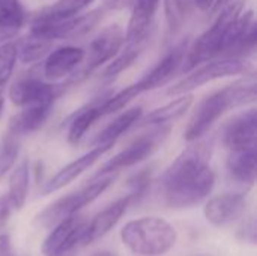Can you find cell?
Returning <instances> with one entry per match:
<instances>
[{
	"label": "cell",
	"instance_id": "44dd1931",
	"mask_svg": "<svg viewBox=\"0 0 257 256\" xmlns=\"http://www.w3.org/2000/svg\"><path fill=\"white\" fill-rule=\"evenodd\" d=\"M256 26L254 23V12L247 11L245 14H239L226 29L221 42V54H227V57H235L236 50L244 42L250 30Z\"/></svg>",
	"mask_w": 257,
	"mask_h": 256
},
{
	"label": "cell",
	"instance_id": "7bdbcfd3",
	"mask_svg": "<svg viewBox=\"0 0 257 256\" xmlns=\"http://www.w3.org/2000/svg\"><path fill=\"white\" fill-rule=\"evenodd\" d=\"M86 2H87V6H89V5H92V3H93L95 0H86Z\"/></svg>",
	"mask_w": 257,
	"mask_h": 256
},
{
	"label": "cell",
	"instance_id": "83f0119b",
	"mask_svg": "<svg viewBox=\"0 0 257 256\" xmlns=\"http://www.w3.org/2000/svg\"><path fill=\"white\" fill-rule=\"evenodd\" d=\"M51 45V41L29 33V36L21 41V45H18V57L23 63L38 62L50 51Z\"/></svg>",
	"mask_w": 257,
	"mask_h": 256
},
{
	"label": "cell",
	"instance_id": "d4e9b609",
	"mask_svg": "<svg viewBox=\"0 0 257 256\" xmlns=\"http://www.w3.org/2000/svg\"><path fill=\"white\" fill-rule=\"evenodd\" d=\"M152 35H148L145 38L131 41V42H125V48L122 51H119V54L110 62V65L105 68L104 71V77L107 78H113L117 77L119 74H122L123 71H126L139 57L140 54L145 51V48L148 47L149 41H151Z\"/></svg>",
	"mask_w": 257,
	"mask_h": 256
},
{
	"label": "cell",
	"instance_id": "d6a6232c",
	"mask_svg": "<svg viewBox=\"0 0 257 256\" xmlns=\"http://www.w3.org/2000/svg\"><path fill=\"white\" fill-rule=\"evenodd\" d=\"M151 175H152L151 169H143L130 180V187H131L130 193L134 196V201H139L148 192V187L151 186Z\"/></svg>",
	"mask_w": 257,
	"mask_h": 256
},
{
	"label": "cell",
	"instance_id": "6da1fadb",
	"mask_svg": "<svg viewBox=\"0 0 257 256\" xmlns=\"http://www.w3.org/2000/svg\"><path fill=\"white\" fill-rule=\"evenodd\" d=\"M212 145L203 140L185 148L160 180L166 205L175 210L193 208L202 204L215 186V172L209 166Z\"/></svg>",
	"mask_w": 257,
	"mask_h": 256
},
{
	"label": "cell",
	"instance_id": "d590c367",
	"mask_svg": "<svg viewBox=\"0 0 257 256\" xmlns=\"http://www.w3.org/2000/svg\"><path fill=\"white\" fill-rule=\"evenodd\" d=\"M134 0H102V9L108 11H122L126 8H133Z\"/></svg>",
	"mask_w": 257,
	"mask_h": 256
},
{
	"label": "cell",
	"instance_id": "4dcf8cb0",
	"mask_svg": "<svg viewBox=\"0 0 257 256\" xmlns=\"http://www.w3.org/2000/svg\"><path fill=\"white\" fill-rule=\"evenodd\" d=\"M24 20L26 18L23 17L0 14V42H9L14 36H17L24 24Z\"/></svg>",
	"mask_w": 257,
	"mask_h": 256
},
{
	"label": "cell",
	"instance_id": "ba28073f",
	"mask_svg": "<svg viewBox=\"0 0 257 256\" xmlns=\"http://www.w3.org/2000/svg\"><path fill=\"white\" fill-rule=\"evenodd\" d=\"M123 44H125V30L122 26L111 24L102 29L95 36V39L89 44L87 51H84V60H83L84 65L81 71L77 74V77L72 78V81L75 78L87 77L96 68L113 60L119 54Z\"/></svg>",
	"mask_w": 257,
	"mask_h": 256
},
{
	"label": "cell",
	"instance_id": "277c9868",
	"mask_svg": "<svg viewBox=\"0 0 257 256\" xmlns=\"http://www.w3.org/2000/svg\"><path fill=\"white\" fill-rule=\"evenodd\" d=\"M117 175L119 174H95L84 187L54 201L42 210L36 217L38 223L44 228H53L66 219L77 216L80 210L96 201L116 181Z\"/></svg>",
	"mask_w": 257,
	"mask_h": 256
},
{
	"label": "cell",
	"instance_id": "ac0fdd59",
	"mask_svg": "<svg viewBox=\"0 0 257 256\" xmlns=\"http://www.w3.org/2000/svg\"><path fill=\"white\" fill-rule=\"evenodd\" d=\"M160 0H134L131 18L125 30V42H131L152 35V21Z\"/></svg>",
	"mask_w": 257,
	"mask_h": 256
},
{
	"label": "cell",
	"instance_id": "e0dca14e",
	"mask_svg": "<svg viewBox=\"0 0 257 256\" xmlns=\"http://www.w3.org/2000/svg\"><path fill=\"white\" fill-rule=\"evenodd\" d=\"M53 106L54 104L45 103V104H36V106H29V107L21 109L17 115H14L9 119L6 133L18 139L23 136H29L32 133H36L38 130L44 127V124L50 118Z\"/></svg>",
	"mask_w": 257,
	"mask_h": 256
},
{
	"label": "cell",
	"instance_id": "d6986e66",
	"mask_svg": "<svg viewBox=\"0 0 257 256\" xmlns=\"http://www.w3.org/2000/svg\"><path fill=\"white\" fill-rule=\"evenodd\" d=\"M194 101L193 94H185L178 97L176 100L154 109L149 112L146 116H142L139 121L140 127H163V125H170L175 119L181 118L185 115V112L191 107Z\"/></svg>",
	"mask_w": 257,
	"mask_h": 256
},
{
	"label": "cell",
	"instance_id": "9a60e30c",
	"mask_svg": "<svg viewBox=\"0 0 257 256\" xmlns=\"http://www.w3.org/2000/svg\"><path fill=\"white\" fill-rule=\"evenodd\" d=\"M184 57H185V44H179L172 51H169L145 77H142L136 83L140 95L143 92L154 91V89L166 84L167 81H170L173 78V75L178 72V69L182 66Z\"/></svg>",
	"mask_w": 257,
	"mask_h": 256
},
{
	"label": "cell",
	"instance_id": "5bb4252c",
	"mask_svg": "<svg viewBox=\"0 0 257 256\" xmlns=\"http://www.w3.org/2000/svg\"><path fill=\"white\" fill-rule=\"evenodd\" d=\"M136 202L134 196L131 193L119 198L108 207H105L102 211H99L90 222H87L86 232H84V246H89L90 243L99 240L105 234H108L122 219V216L126 213L130 205Z\"/></svg>",
	"mask_w": 257,
	"mask_h": 256
},
{
	"label": "cell",
	"instance_id": "b9f144b4",
	"mask_svg": "<svg viewBox=\"0 0 257 256\" xmlns=\"http://www.w3.org/2000/svg\"><path fill=\"white\" fill-rule=\"evenodd\" d=\"M3 104H5V98H3V95L0 94V115H2V110H3Z\"/></svg>",
	"mask_w": 257,
	"mask_h": 256
},
{
	"label": "cell",
	"instance_id": "4fadbf2b",
	"mask_svg": "<svg viewBox=\"0 0 257 256\" xmlns=\"http://www.w3.org/2000/svg\"><path fill=\"white\" fill-rule=\"evenodd\" d=\"M223 143L230 152L257 148L256 109H250L227 122L223 131Z\"/></svg>",
	"mask_w": 257,
	"mask_h": 256
},
{
	"label": "cell",
	"instance_id": "8d00e7d4",
	"mask_svg": "<svg viewBox=\"0 0 257 256\" xmlns=\"http://www.w3.org/2000/svg\"><path fill=\"white\" fill-rule=\"evenodd\" d=\"M242 229H245V231H241L242 240L250 241V243H256V223H254V220L251 219L248 223H245L242 226Z\"/></svg>",
	"mask_w": 257,
	"mask_h": 256
},
{
	"label": "cell",
	"instance_id": "f35d334b",
	"mask_svg": "<svg viewBox=\"0 0 257 256\" xmlns=\"http://www.w3.org/2000/svg\"><path fill=\"white\" fill-rule=\"evenodd\" d=\"M196 5L200 11H208L212 8L214 5V0H196Z\"/></svg>",
	"mask_w": 257,
	"mask_h": 256
},
{
	"label": "cell",
	"instance_id": "8fae6325",
	"mask_svg": "<svg viewBox=\"0 0 257 256\" xmlns=\"http://www.w3.org/2000/svg\"><path fill=\"white\" fill-rule=\"evenodd\" d=\"M247 205V199L242 193L217 195L206 202L203 216L212 226L224 228L238 222L245 214Z\"/></svg>",
	"mask_w": 257,
	"mask_h": 256
},
{
	"label": "cell",
	"instance_id": "f546056e",
	"mask_svg": "<svg viewBox=\"0 0 257 256\" xmlns=\"http://www.w3.org/2000/svg\"><path fill=\"white\" fill-rule=\"evenodd\" d=\"M18 59V44L17 42H3L0 44V89L6 86L11 80L15 63Z\"/></svg>",
	"mask_w": 257,
	"mask_h": 256
},
{
	"label": "cell",
	"instance_id": "7c38bea8",
	"mask_svg": "<svg viewBox=\"0 0 257 256\" xmlns=\"http://www.w3.org/2000/svg\"><path fill=\"white\" fill-rule=\"evenodd\" d=\"M114 145L107 143V145H95L90 151L83 154L81 157L75 158L74 161L68 163L65 167H62L50 181H47L42 187V195H51L56 193L71 183H74L81 174H84L87 169H90L104 154H107Z\"/></svg>",
	"mask_w": 257,
	"mask_h": 256
},
{
	"label": "cell",
	"instance_id": "30bf717a",
	"mask_svg": "<svg viewBox=\"0 0 257 256\" xmlns=\"http://www.w3.org/2000/svg\"><path fill=\"white\" fill-rule=\"evenodd\" d=\"M65 84L50 83L39 78H23L15 81L9 89V100L17 107H29L36 104H54L63 94Z\"/></svg>",
	"mask_w": 257,
	"mask_h": 256
},
{
	"label": "cell",
	"instance_id": "3957f363",
	"mask_svg": "<svg viewBox=\"0 0 257 256\" xmlns=\"http://www.w3.org/2000/svg\"><path fill=\"white\" fill-rule=\"evenodd\" d=\"M123 246L139 256H163L178 243V232L167 220L146 216L128 222L120 231Z\"/></svg>",
	"mask_w": 257,
	"mask_h": 256
},
{
	"label": "cell",
	"instance_id": "52a82bcc",
	"mask_svg": "<svg viewBox=\"0 0 257 256\" xmlns=\"http://www.w3.org/2000/svg\"><path fill=\"white\" fill-rule=\"evenodd\" d=\"M169 133H170V125L154 127L151 133L140 136L133 143H130L125 149H122L113 158L104 163L96 174H119L122 169L142 163L143 160L149 158L163 145Z\"/></svg>",
	"mask_w": 257,
	"mask_h": 256
},
{
	"label": "cell",
	"instance_id": "7402d4cb",
	"mask_svg": "<svg viewBox=\"0 0 257 256\" xmlns=\"http://www.w3.org/2000/svg\"><path fill=\"white\" fill-rule=\"evenodd\" d=\"M102 101L104 100H96V101H93V103L81 107L68 121L66 137H68V142L71 145L80 143V140L86 136V133L90 130V127L101 118V115H99V106H101Z\"/></svg>",
	"mask_w": 257,
	"mask_h": 256
},
{
	"label": "cell",
	"instance_id": "1f68e13d",
	"mask_svg": "<svg viewBox=\"0 0 257 256\" xmlns=\"http://www.w3.org/2000/svg\"><path fill=\"white\" fill-rule=\"evenodd\" d=\"M104 17V9H93L90 11L89 14H84L81 17H77V21H75V33H74V38H80V36H84L87 35L90 30H93L101 18Z\"/></svg>",
	"mask_w": 257,
	"mask_h": 256
},
{
	"label": "cell",
	"instance_id": "74e56055",
	"mask_svg": "<svg viewBox=\"0 0 257 256\" xmlns=\"http://www.w3.org/2000/svg\"><path fill=\"white\" fill-rule=\"evenodd\" d=\"M0 256H15L14 250H12L11 237L5 232L0 234Z\"/></svg>",
	"mask_w": 257,
	"mask_h": 256
},
{
	"label": "cell",
	"instance_id": "e575fe53",
	"mask_svg": "<svg viewBox=\"0 0 257 256\" xmlns=\"http://www.w3.org/2000/svg\"><path fill=\"white\" fill-rule=\"evenodd\" d=\"M12 211H14V207H12L8 195H0V231H3L5 226L8 225Z\"/></svg>",
	"mask_w": 257,
	"mask_h": 256
},
{
	"label": "cell",
	"instance_id": "cb8c5ba5",
	"mask_svg": "<svg viewBox=\"0 0 257 256\" xmlns=\"http://www.w3.org/2000/svg\"><path fill=\"white\" fill-rule=\"evenodd\" d=\"M30 183V166L27 160H21L15 167H12L8 178V198L14 210H21L26 205L29 196Z\"/></svg>",
	"mask_w": 257,
	"mask_h": 256
},
{
	"label": "cell",
	"instance_id": "603a6c76",
	"mask_svg": "<svg viewBox=\"0 0 257 256\" xmlns=\"http://www.w3.org/2000/svg\"><path fill=\"white\" fill-rule=\"evenodd\" d=\"M143 116V109L139 107H131L120 113L117 118H114L104 130H101L96 137H95V145H107V143H116V140L125 134L133 125L139 124V121Z\"/></svg>",
	"mask_w": 257,
	"mask_h": 256
},
{
	"label": "cell",
	"instance_id": "2e32d148",
	"mask_svg": "<svg viewBox=\"0 0 257 256\" xmlns=\"http://www.w3.org/2000/svg\"><path fill=\"white\" fill-rule=\"evenodd\" d=\"M83 60H84L83 48L74 45L59 47L47 56L42 65V74L45 80L54 83L69 75L75 68H78L83 63Z\"/></svg>",
	"mask_w": 257,
	"mask_h": 256
},
{
	"label": "cell",
	"instance_id": "7a4b0ae2",
	"mask_svg": "<svg viewBox=\"0 0 257 256\" xmlns=\"http://www.w3.org/2000/svg\"><path fill=\"white\" fill-rule=\"evenodd\" d=\"M256 98L257 80L254 71H251L232 84L203 98L185 128L184 139L190 143L197 142L227 110L253 104Z\"/></svg>",
	"mask_w": 257,
	"mask_h": 256
},
{
	"label": "cell",
	"instance_id": "60d3db41",
	"mask_svg": "<svg viewBox=\"0 0 257 256\" xmlns=\"http://www.w3.org/2000/svg\"><path fill=\"white\" fill-rule=\"evenodd\" d=\"M92 256H117L116 253H113V252H108V250H102V252H96V253H93Z\"/></svg>",
	"mask_w": 257,
	"mask_h": 256
},
{
	"label": "cell",
	"instance_id": "836d02e7",
	"mask_svg": "<svg viewBox=\"0 0 257 256\" xmlns=\"http://www.w3.org/2000/svg\"><path fill=\"white\" fill-rule=\"evenodd\" d=\"M0 14L17 15V17L26 18V12L20 0H0Z\"/></svg>",
	"mask_w": 257,
	"mask_h": 256
},
{
	"label": "cell",
	"instance_id": "5b68a950",
	"mask_svg": "<svg viewBox=\"0 0 257 256\" xmlns=\"http://www.w3.org/2000/svg\"><path fill=\"white\" fill-rule=\"evenodd\" d=\"M242 2H235L221 9V14L214 21V24L199 36V39L191 45L188 53H185L182 69L190 71L205 62L212 60L215 56L221 54V42L227 26L242 12Z\"/></svg>",
	"mask_w": 257,
	"mask_h": 256
},
{
	"label": "cell",
	"instance_id": "4316f807",
	"mask_svg": "<svg viewBox=\"0 0 257 256\" xmlns=\"http://www.w3.org/2000/svg\"><path fill=\"white\" fill-rule=\"evenodd\" d=\"M194 8H197L196 0H164L166 18L172 33H176L182 29Z\"/></svg>",
	"mask_w": 257,
	"mask_h": 256
},
{
	"label": "cell",
	"instance_id": "ab89813d",
	"mask_svg": "<svg viewBox=\"0 0 257 256\" xmlns=\"http://www.w3.org/2000/svg\"><path fill=\"white\" fill-rule=\"evenodd\" d=\"M229 3H230V0H214L212 11H221V9H224Z\"/></svg>",
	"mask_w": 257,
	"mask_h": 256
},
{
	"label": "cell",
	"instance_id": "484cf974",
	"mask_svg": "<svg viewBox=\"0 0 257 256\" xmlns=\"http://www.w3.org/2000/svg\"><path fill=\"white\" fill-rule=\"evenodd\" d=\"M84 6H87L86 0H57L56 3L39 11L35 18L48 21H65L74 18Z\"/></svg>",
	"mask_w": 257,
	"mask_h": 256
},
{
	"label": "cell",
	"instance_id": "f1b7e54d",
	"mask_svg": "<svg viewBox=\"0 0 257 256\" xmlns=\"http://www.w3.org/2000/svg\"><path fill=\"white\" fill-rule=\"evenodd\" d=\"M20 154V139L6 133L0 143V181L15 166Z\"/></svg>",
	"mask_w": 257,
	"mask_h": 256
},
{
	"label": "cell",
	"instance_id": "9c48e42d",
	"mask_svg": "<svg viewBox=\"0 0 257 256\" xmlns=\"http://www.w3.org/2000/svg\"><path fill=\"white\" fill-rule=\"evenodd\" d=\"M87 222L78 214L69 217L51 228L42 243L44 256H72L75 250L84 247V232Z\"/></svg>",
	"mask_w": 257,
	"mask_h": 256
},
{
	"label": "cell",
	"instance_id": "ffe728a7",
	"mask_svg": "<svg viewBox=\"0 0 257 256\" xmlns=\"http://www.w3.org/2000/svg\"><path fill=\"white\" fill-rule=\"evenodd\" d=\"M226 167L232 180L253 186L257 178V148L232 151L226 161Z\"/></svg>",
	"mask_w": 257,
	"mask_h": 256
},
{
	"label": "cell",
	"instance_id": "8992f818",
	"mask_svg": "<svg viewBox=\"0 0 257 256\" xmlns=\"http://www.w3.org/2000/svg\"><path fill=\"white\" fill-rule=\"evenodd\" d=\"M253 71V65L250 60L244 57H221L215 60H209L206 65L194 69L191 74L175 83L167 89V95L181 97L185 94H191L194 89L208 84L218 78L245 75Z\"/></svg>",
	"mask_w": 257,
	"mask_h": 256
}]
</instances>
